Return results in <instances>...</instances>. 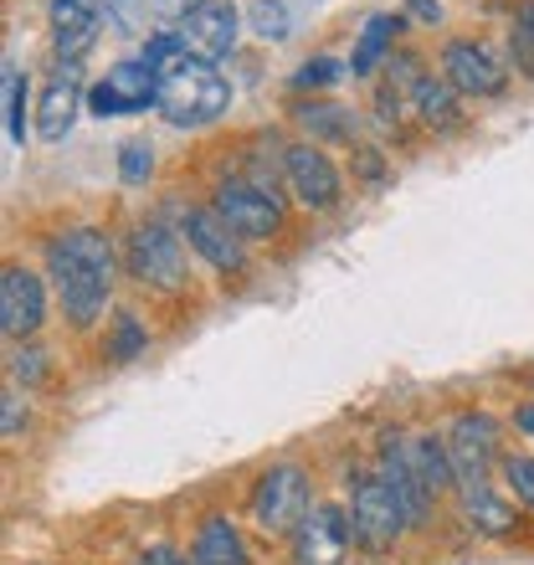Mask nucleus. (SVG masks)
<instances>
[{
  "instance_id": "obj_1",
  "label": "nucleus",
  "mask_w": 534,
  "mask_h": 565,
  "mask_svg": "<svg viewBox=\"0 0 534 565\" xmlns=\"http://www.w3.org/2000/svg\"><path fill=\"white\" fill-rule=\"evenodd\" d=\"M46 278L57 288L62 319L83 334L104 319L114 278H119V253L104 226H67L46 242Z\"/></svg>"
},
{
  "instance_id": "obj_2",
  "label": "nucleus",
  "mask_w": 534,
  "mask_h": 565,
  "mask_svg": "<svg viewBox=\"0 0 534 565\" xmlns=\"http://www.w3.org/2000/svg\"><path fill=\"white\" fill-rule=\"evenodd\" d=\"M232 108V83L216 73V62L175 57L160 73V114L175 129H206Z\"/></svg>"
},
{
  "instance_id": "obj_3",
  "label": "nucleus",
  "mask_w": 534,
  "mask_h": 565,
  "mask_svg": "<svg viewBox=\"0 0 534 565\" xmlns=\"http://www.w3.org/2000/svg\"><path fill=\"white\" fill-rule=\"evenodd\" d=\"M185 247H191V242H180V226L149 216V222H134L129 237H124V268H129V278L139 282V288L175 298V294H185V282H191Z\"/></svg>"
},
{
  "instance_id": "obj_4",
  "label": "nucleus",
  "mask_w": 534,
  "mask_h": 565,
  "mask_svg": "<svg viewBox=\"0 0 534 565\" xmlns=\"http://www.w3.org/2000/svg\"><path fill=\"white\" fill-rule=\"evenodd\" d=\"M313 473L303 462H273L263 468L247 493V520L257 524V535L267 540H288L298 524L313 514Z\"/></svg>"
},
{
  "instance_id": "obj_5",
  "label": "nucleus",
  "mask_w": 534,
  "mask_h": 565,
  "mask_svg": "<svg viewBox=\"0 0 534 565\" xmlns=\"http://www.w3.org/2000/svg\"><path fill=\"white\" fill-rule=\"evenodd\" d=\"M350 524H355V545L371 555H386L396 551L412 520H406V509L400 499L391 493V483L381 473H360L355 489H350Z\"/></svg>"
},
{
  "instance_id": "obj_6",
  "label": "nucleus",
  "mask_w": 534,
  "mask_h": 565,
  "mask_svg": "<svg viewBox=\"0 0 534 565\" xmlns=\"http://www.w3.org/2000/svg\"><path fill=\"white\" fill-rule=\"evenodd\" d=\"M442 437H447V452H452L458 493L489 483V473L504 462V422L493 417V412H458Z\"/></svg>"
},
{
  "instance_id": "obj_7",
  "label": "nucleus",
  "mask_w": 534,
  "mask_h": 565,
  "mask_svg": "<svg viewBox=\"0 0 534 565\" xmlns=\"http://www.w3.org/2000/svg\"><path fill=\"white\" fill-rule=\"evenodd\" d=\"M211 206L242 242H267L282 232V195L247 175H226L211 185Z\"/></svg>"
},
{
  "instance_id": "obj_8",
  "label": "nucleus",
  "mask_w": 534,
  "mask_h": 565,
  "mask_svg": "<svg viewBox=\"0 0 534 565\" xmlns=\"http://www.w3.org/2000/svg\"><path fill=\"white\" fill-rule=\"evenodd\" d=\"M282 185H288V195H293V206L313 211V216L334 211L340 206V195H344L340 164L329 160L319 145H309V139H298V145L282 149Z\"/></svg>"
},
{
  "instance_id": "obj_9",
  "label": "nucleus",
  "mask_w": 534,
  "mask_h": 565,
  "mask_svg": "<svg viewBox=\"0 0 534 565\" xmlns=\"http://www.w3.org/2000/svg\"><path fill=\"white\" fill-rule=\"evenodd\" d=\"M88 108L98 119H129V114H145V108H160V73L145 57L114 62L88 88Z\"/></svg>"
},
{
  "instance_id": "obj_10",
  "label": "nucleus",
  "mask_w": 534,
  "mask_h": 565,
  "mask_svg": "<svg viewBox=\"0 0 534 565\" xmlns=\"http://www.w3.org/2000/svg\"><path fill=\"white\" fill-rule=\"evenodd\" d=\"M437 73L462 93V98H499L509 88V62L478 36H452L437 57Z\"/></svg>"
},
{
  "instance_id": "obj_11",
  "label": "nucleus",
  "mask_w": 534,
  "mask_h": 565,
  "mask_svg": "<svg viewBox=\"0 0 534 565\" xmlns=\"http://www.w3.org/2000/svg\"><path fill=\"white\" fill-rule=\"evenodd\" d=\"M355 545L350 504H313V514L288 535V561L293 565H344Z\"/></svg>"
},
{
  "instance_id": "obj_12",
  "label": "nucleus",
  "mask_w": 534,
  "mask_h": 565,
  "mask_svg": "<svg viewBox=\"0 0 534 565\" xmlns=\"http://www.w3.org/2000/svg\"><path fill=\"white\" fill-rule=\"evenodd\" d=\"M180 237L191 242L195 257H206L211 273H222V278H237L247 273V242L232 232V226L216 216V206H180Z\"/></svg>"
},
{
  "instance_id": "obj_13",
  "label": "nucleus",
  "mask_w": 534,
  "mask_h": 565,
  "mask_svg": "<svg viewBox=\"0 0 534 565\" xmlns=\"http://www.w3.org/2000/svg\"><path fill=\"white\" fill-rule=\"evenodd\" d=\"M46 324V282L21 263H6L0 273V334L11 344L36 340V329Z\"/></svg>"
},
{
  "instance_id": "obj_14",
  "label": "nucleus",
  "mask_w": 534,
  "mask_h": 565,
  "mask_svg": "<svg viewBox=\"0 0 534 565\" xmlns=\"http://www.w3.org/2000/svg\"><path fill=\"white\" fill-rule=\"evenodd\" d=\"M375 473L391 483V493L400 499L412 530H427L431 514H437V493L416 478L412 458H406V437H400V431H381V447H375Z\"/></svg>"
},
{
  "instance_id": "obj_15",
  "label": "nucleus",
  "mask_w": 534,
  "mask_h": 565,
  "mask_svg": "<svg viewBox=\"0 0 534 565\" xmlns=\"http://www.w3.org/2000/svg\"><path fill=\"white\" fill-rule=\"evenodd\" d=\"M185 57H201V62H222L232 57V46L242 36V15L232 0H206L201 11H191L185 21L175 26Z\"/></svg>"
},
{
  "instance_id": "obj_16",
  "label": "nucleus",
  "mask_w": 534,
  "mask_h": 565,
  "mask_svg": "<svg viewBox=\"0 0 534 565\" xmlns=\"http://www.w3.org/2000/svg\"><path fill=\"white\" fill-rule=\"evenodd\" d=\"M46 21H52V52L62 62H83L104 31V6L98 0H52Z\"/></svg>"
},
{
  "instance_id": "obj_17",
  "label": "nucleus",
  "mask_w": 534,
  "mask_h": 565,
  "mask_svg": "<svg viewBox=\"0 0 534 565\" xmlns=\"http://www.w3.org/2000/svg\"><path fill=\"white\" fill-rule=\"evenodd\" d=\"M77 104H83V73H77V62H62L57 73L46 77L42 104H36V135H42L46 145L67 139V129H73V119H77Z\"/></svg>"
},
{
  "instance_id": "obj_18",
  "label": "nucleus",
  "mask_w": 534,
  "mask_h": 565,
  "mask_svg": "<svg viewBox=\"0 0 534 565\" xmlns=\"http://www.w3.org/2000/svg\"><path fill=\"white\" fill-rule=\"evenodd\" d=\"M406 119H416L427 135H452L462 129V93L442 73H421L406 98Z\"/></svg>"
},
{
  "instance_id": "obj_19",
  "label": "nucleus",
  "mask_w": 534,
  "mask_h": 565,
  "mask_svg": "<svg viewBox=\"0 0 534 565\" xmlns=\"http://www.w3.org/2000/svg\"><path fill=\"white\" fill-rule=\"evenodd\" d=\"M191 565H253V551L242 540V524L232 514H206L191 535Z\"/></svg>"
},
{
  "instance_id": "obj_20",
  "label": "nucleus",
  "mask_w": 534,
  "mask_h": 565,
  "mask_svg": "<svg viewBox=\"0 0 534 565\" xmlns=\"http://www.w3.org/2000/svg\"><path fill=\"white\" fill-rule=\"evenodd\" d=\"M462 520H468V530L473 535H489V540H509V535H520V524L524 514L514 504H509L504 493L493 489V483H478V489H462Z\"/></svg>"
},
{
  "instance_id": "obj_21",
  "label": "nucleus",
  "mask_w": 534,
  "mask_h": 565,
  "mask_svg": "<svg viewBox=\"0 0 534 565\" xmlns=\"http://www.w3.org/2000/svg\"><path fill=\"white\" fill-rule=\"evenodd\" d=\"M406 458H412L416 478H421L437 499H442V493H458V473H452V452H447L442 431H416V437H406Z\"/></svg>"
},
{
  "instance_id": "obj_22",
  "label": "nucleus",
  "mask_w": 534,
  "mask_h": 565,
  "mask_svg": "<svg viewBox=\"0 0 534 565\" xmlns=\"http://www.w3.org/2000/svg\"><path fill=\"white\" fill-rule=\"evenodd\" d=\"M293 119H298V129H303L309 145H355V135H360L355 114L340 108V104H329V98H309V104H298Z\"/></svg>"
},
{
  "instance_id": "obj_23",
  "label": "nucleus",
  "mask_w": 534,
  "mask_h": 565,
  "mask_svg": "<svg viewBox=\"0 0 534 565\" xmlns=\"http://www.w3.org/2000/svg\"><path fill=\"white\" fill-rule=\"evenodd\" d=\"M400 26H406V15H371L365 26H360L355 36V52H350V77H375L381 67H386L391 57V46H396Z\"/></svg>"
},
{
  "instance_id": "obj_24",
  "label": "nucleus",
  "mask_w": 534,
  "mask_h": 565,
  "mask_svg": "<svg viewBox=\"0 0 534 565\" xmlns=\"http://www.w3.org/2000/svg\"><path fill=\"white\" fill-rule=\"evenodd\" d=\"M149 350V329H145V319L134 309H119L114 313V324H108V334H104V355L114 360V365H129V360H139Z\"/></svg>"
},
{
  "instance_id": "obj_25",
  "label": "nucleus",
  "mask_w": 534,
  "mask_h": 565,
  "mask_svg": "<svg viewBox=\"0 0 534 565\" xmlns=\"http://www.w3.org/2000/svg\"><path fill=\"white\" fill-rule=\"evenodd\" d=\"M509 67L534 83V0H514V15H509Z\"/></svg>"
},
{
  "instance_id": "obj_26",
  "label": "nucleus",
  "mask_w": 534,
  "mask_h": 565,
  "mask_svg": "<svg viewBox=\"0 0 534 565\" xmlns=\"http://www.w3.org/2000/svg\"><path fill=\"white\" fill-rule=\"evenodd\" d=\"M6 135L11 145H26V73L6 57Z\"/></svg>"
},
{
  "instance_id": "obj_27",
  "label": "nucleus",
  "mask_w": 534,
  "mask_h": 565,
  "mask_svg": "<svg viewBox=\"0 0 534 565\" xmlns=\"http://www.w3.org/2000/svg\"><path fill=\"white\" fill-rule=\"evenodd\" d=\"M6 371H11V386L31 391L46 381V355L31 340H21V344H11V365H6Z\"/></svg>"
},
{
  "instance_id": "obj_28",
  "label": "nucleus",
  "mask_w": 534,
  "mask_h": 565,
  "mask_svg": "<svg viewBox=\"0 0 534 565\" xmlns=\"http://www.w3.org/2000/svg\"><path fill=\"white\" fill-rule=\"evenodd\" d=\"M499 478H504L509 493H514V499H520V504L534 514V458H530V452H504Z\"/></svg>"
},
{
  "instance_id": "obj_29",
  "label": "nucleus",
  "mask_w": 534,
  "mask_h": 565,
  "mask_svg": "<svg viewBox=\"0 0 534 565\" xmlns=\"http://www.w3.org/2000/svg\"><path fill=\"white\" fill-rule=\"evenodd\" d=\"M247 21H253V31L263 36V42H282V36L293 31V21H288V6H282V0H253V6H247Z\"/></svg>"
},
{
  "instance_id": "obj_30",
  "label": "nucleus",
  "mask_w": 534,
  "mask_h": 565,
  "mask_svg": "<svg viewBox=\"0 0 534 565\" xmlns=\"http://www.w3.org/2000/svg\"><path fill=\"white\" fill-rule=\"evenodd\" d=\"M98 6H104L108 31H119V36H145V21H149L145 0H98Z\"/></svg>"
},
{
  "instance_id": "obj_31",
  "label": "nucleus",
  "mask_w": 534,
  "mask_h": 565,
  "mask_svg": "<svg viewBox=\"0 0 534 565\" xmlns=\"http://www.w3.org/2000/svg\"><path fill=\"white\" fill-rule=\"evenodd\" d=\"M154 175V145L149 139H124L119 149V180L124 185H145Z\"/></svg>"
},
{
  "instance_id": "obj_32",
  "label": "nucleus",
  "mask_w": 534,
  "mask_h": 565,
  "mask_svg": "<svg viewBox=\"0 0 534 565\" xmlns=\"http://www.w3.org/2000/svg\"><path fill=\"white\" fill-rule=\"evenodd\" d=\"M344 73H350V62H340V57H309V62H303V67L293 73V88H298V93L334 88Z\"/></svg>"
},
{
  "instance_id": "obj_33",
  "label": "nucleus",
  "mask_w": 534,
  "mask_h": 565,
  "mask_svg": "<svg viewBox=\"0 0 534 565\" xmlns=\"http://www.w3.org/2000/svg\"><path fill=\"white\" fill-rule=\"evenodd\" d=\"M145 6H149V21H160V26L175 31L180 21H185L191 11H201L206 0H145Z\"/></svg>"
},
{
  "instance_id": "obj_34",
  "label": "nucleus",
  "mask_w": 534,
  "mask_h": 565,
  "mask_svg": "<svg viewBox=\"0 0 534 565\" xmlns=\"http://www.w3.org/2000/svg\"><path fill=\"white\" fill-rule=\"evenodd\" d=\"M21 427H26V406H21L15 386H6V396H0V431H6V443H15Z\"/></svg>"
},
{
  "instance_id": "obj_35",
  "label": "nucleus",
  "mask_w": 534,
  "mask_h": 565,
  "mask_svg": "<svg viewBox=\"0 0 534 565\" xmlns=\"http://www.w3.org/2000/svg\"><path fill=\"white\" fill-rule=\"evenodd\" d=\"M134 565H191V555H180L175 545H170V540H149Z\"/></svg>"
},
{
  "instance_id": "obj_36",
  "label": "nucleus",
  "mask_w": 534,
  "mask_h": 565,
  "mask_svg": "<svg viewBox=\"0 0 534 565\" xmlns=\"http://www.w3.org/2000/svg\"><path fill=\"white\" fill-rule=\"evenodd\" d=\"M406 15L421 21V26H437V21H442V6H437V0H406Z\"/></svg>"
},
{
  "instance_id": "obj_37",
  "label": "nucleus",
  "mask_w": 534,
  "mask_h": 565,
  "mask_svg": "<svg viewBox=\"0 0 534 565\" xmlns=\"http://www.w3.org/2000/svg\"><path fill=\"white\" fill-rule=\"evenodd\" d=\"M514 431H520L524 443H534V402H520V406H514Z\"/></svg>"
}]
</instances>
